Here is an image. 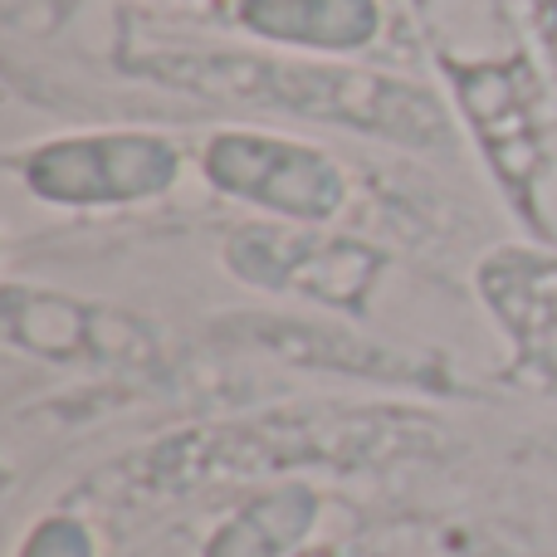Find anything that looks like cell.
Here are the masks:
<instances>
[{
    "label": "cell",
    "instance_id": "6da1fadb",
    "mask_svg": "<svg viewBox=\"0 0 557 557\" xmlns=\"http://www.w3.org/2000/svg\"><path fill=\"white\" fill-rule=\"evenodd\" d=\"M20 557H94V539H88V529L74 519H45L25 539Z\"/></svg>",
    "mask_w": 557,
    "mask_h": 557
},
{
    "label": "cell",
    "instance_id": "7a4b0ae2",
    "mask_svg": "<svg viewBox=\"0 0 557 557\" xmlns=\"http://www.w3.org/2000/svg\"><path fill=\"white\" fill-rule=\"evenodd\" d=\"M539 10H543V29H548V39L557 49V0H539Z\"/></svg>",
    "mask_w": 557,
    "mask_h": 557
}]
</instances>
